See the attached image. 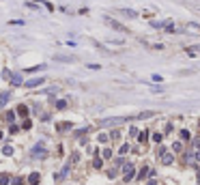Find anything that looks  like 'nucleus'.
Listing matches in <instances>:
<instances>
[{"mask_svg": "<svg viewBox=\"0 0 200 185\" xmlns=\"http://www.w3.org/2000/svg\"><path fill=\"white\" fill-rule=\"evenodd\" d=\"M105 22L110 24V26H112L114 30H119V32H125V26H121V24L116 22V20H112V17H105Z\"/></svg>", "mask_w": 200, "mask_h": 185, "instance_id": "obj_1", "label": "nucleus"}, {"mask_svg": "<svg viewBox=\"0 0 200 185\" xmlns=\"http://www.w3.org/2000/svg\"><path fill=\"white\" fill-rule=\"evenodd\" d=\"M43 78H34V80H28V82H26V86H28V88H34V86H41L43 84Z\"/></svg>", "mask_w": 200, "mask_h": 185, "instance_id": "obj_2", "label": "nucleus"}, {"mask_svg": "<svg viewBox=\"0 0 200 185\" xmlns=\"http://www.w3.org/2000/svg\"><path fill=\"white\" fill-rule=\"evenodd\" d=\"M131 177H133V166L127 164V166H125V181H129Z\"/></svg>", "mask_w": 200, "mask_h": 185, "instance_id": "obj_3", "label": "nucleus"}, {"mask_svg": "<svg viewBox=\"0 0 200 185\" xmlns=\"http://www.w3.org/2000/svg\"><path fill=\"white\" fill-rule=\"evenodd\" d=\"M32 157H45V149H43V146H34V149H32Z\"/></svg>", "mask_w": 200, "mask_h": 185, "instance_id": "obj_4", "label": "nucleus"}, {"mask_svg": "<svg viewBox=\"0 0 200 185\" xmlns=\"http://www.w3.org/2000/svg\"><path fill=\"white\" fill-rule=\"evenodd\" d=\"M161 155H163V157H161V164H166V166L172 164V155H170V153H161Z\"/></svg>", "mask_w": 200, "mask_h": 185, "instance_id": "obj_5", "label": "nucleus"}, {"mask_svg": "<svg viewBox=\"0 0 200 185\" xmlns=\"http://www.w3.org/2000/svg\"><path fill=\"white\" fill-rule=\"evenodd\" d=\"M7 101H9V93H2V95H0V108H2Z\"/></svg>", "mask_w": 200, "mask_h": 185, "instance_id": "obj_6", "label": "nucleus"}, {"mask_svg": "<svg viewBox=\"0 0 200 185\" xmlns=\"http://www.w3.org/2000/svg\"><path fill=\"white\" fill-rule=\"evenodd\" d=\"M17 114H20V116H26V114H28V108H26V106H20V108H17Z\"/></svg>", "mask_w": 200, "mask_h": 185, "instance_id": "obj_7", "label": "nucleus"}, {"mask_svg": "<svg viewBox=\"0 0 200 185\" xmlns=\"http://www.w3.org/2000/svg\"><path fill=\"white\" fill-rule=\"evenodd\" d=\"M123 13H125L127 17H138V13H136V11H131V9H123Z\"/></svg>", "mask_w": 200, "mask_h": 185, "instance_id": "obj_8", "label": "nucleus"}, {"mask_svg": "<svg viewBox=\"0 0 200 185\" xmlns=\"http://www.w3.org/2000/svg\"><path fill=\"white\" fill-rule=\"evenodd\" d=\"M187 30H196V32H200V24H187Z\"/></svg>", "mask_w": 200, "mask_h": 185, "instance_id": "obj_9", "label": "nucleus"}, {"mask_svg": "<svg viewBox=\"0 0 200 185\" xmlns=\"http://www.w3.org/2000/svg\"><path fill=\"white\" fill-rule=\"evenodd\" d=\"M101 155H103V159H110V157H112V151H110V149H103Z\"/></svg>", "mask_w": 200, "mask_h": 185, "instance_id": "obj_10", "label": "nucleus"}, {"mask_svg": "<svg viewBox=\"0 0 200 185\" xmlns=\"http://www.w3.org/2000/svg\"><path fill=\"white\" fill-rule=\"evenodd\" d=\"M56 108L58 110H65L67 108V101H56Z\"/></svg>", "mask_w": 200, "mask_h": 185, "instance_id": "obj_11", "label": "nucleus"}, {"mask_svg": "<svg viewBox=\"0 0 200 185\" xmlns=\"http://www.w3.org/2000/svg\"><path fill=\"white\" fill-rule=\"evenodd\" d=\"M138 136H140V138H138L140 142H147V138H149V134H147V131H142V134H138Z\"/></svg>", "mask_w": 200, "mask_h": 185, "instance_id": "obj_12", "label": "nucleus"}, {"mask_svg": "<svg viewBox=\"0 0 200 185\" xmlns=\"http://www.w3.org/2000/svg\"><path fill=\"white\" fill-rule=\"evenodd\" d=\"M4 118H7V121H9V123H11V121H13V118H15V114H13V112H7V114H4Z\"/></svg>", "mask_w": 200, "mask_h": 185, "instance_id": "obj_13", "label": "nucleus"}, {"mask_svg": "<svg viewBox=\"0 0 200 185\" xmlns=\"http://www.w3.org/2000/svg\"><path fill=\"white\" fill-rule=\"evenodd\" d=\"M161 138H163V136H161L159 131H157V134H153V140H155V142H161Z\"/></svg>", "mask_w": 200, "mask_h": 185, "instance_id": "obj_14", "label": "nucleus"}, {"mask_svg": "<svg viewBox=\"0 0 200 185\" xmlns=\"http://www.w3.org/2000/svg\"><path fill=\"white\" fill-rule=\"evenodd\" d=\"M153 114H155V112H142L138 118H149V116H153Z\"/></svg>", "mask_w": 200, "mask_h": 185, "instance_id": "obj_15", "label": "nucleus"}, {"mask_svg": "<svg viewBox=\"0 0 200 185\" xmlns=\"http://www.w3.org/2000/svg\"><path fill=\"white\" fill-rule=\"evenodd\" d=\"M11 82H13V84H22V78H17V76H13V78H11Z\"/></svg>", "mask_w": 200, "mask_h": 185, "instance_id": "obj_16", "label": "nucleus"}, {"mask_svg": "<svg viewBox=\"0 0 200 185\" xmlns=\"http://www.w3.org/2000/svg\"><path fill=\"white\" fill-rule=\"evenodd\" d=\"M2 151H4V155H11V153H13V149H11V146H9V144L4 146V149H2Z\"/></svg>", "mask_w": 200, "mask_h": 185, "instance_id": "obj_17", "label": "nucleus"}, {"mask_svg": "<svg viewBox=\"0 0 200 185\" xmlns=\"http://www.w3.org/2000/svg\"><path fill=\"white\" fill-rule=\"evenodd\" d=\"M181 138H183V140H189V131H185V129H183V131H181Z\"/></svg>", "mask_w": 200, "mask_h": 185, "instance_id": "obj_18", "label": "nucleus"}, {"mask_svg": "<svg viewBox=\"0 0 200 185\" xmlns=\"http://www.w3.org/2000/svg\"><path fill=\"white\" fill-rule=\"evenodd\" d=\"M127 151H129V146H127V144H123V146H121V155H125Z\"/></svg>", "mask_w": 200, "mask_h": 185, "instance_id": "obj_19", "label": "nucleus"}, {"mask_svg": "<svg viewBox=\"0 0 200 185\" xmlns=\"http://www.w3.org/2000/svg\"><path fill=\"white\" fill-rule=\"evenodd\" d=\"M196 149H198V151H200V140H196Z\"/></svg>", "mask_w": 200, "mask_h": 185, "instance_id": "obj_20", "label": "nucleus"}, {"mask_svg": "<svg viewBox=\"0 0 200 185\" xmlns=\"http://www.w3.org/2000/svg\"><path fill=\"white\" fill-rule=\"evenodd\" d=\"M196 159H198V162H200V151H198V153H196Z\"/></svg>", "mask_w": 200, "mask_h": 185, "instance_id": "obj_21", "label": "nucleus"}]
</instances>
